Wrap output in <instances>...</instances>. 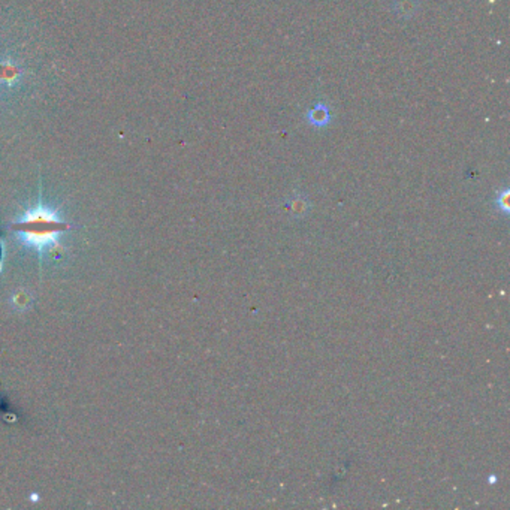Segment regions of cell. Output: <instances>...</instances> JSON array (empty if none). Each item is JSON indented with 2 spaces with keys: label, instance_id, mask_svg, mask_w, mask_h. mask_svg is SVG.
<instances>
[{
  "label": "cell",
  "instance_id": "obj_1",
  "mask_svg": "<svg viewBox=\"0 0 510 510\" xmlns=\"http://www.w3.org/2000/svg\"><path fill=\"white\" fill-rule=\"evenodd\" d=\"M15 231L27 235L33 241H48L54 233L69 229V224L56 220L47 211H35L26 217V220L16 223L12 227Z\"/></svg>",
  "mask_w": 510,
  "mask_h": 510
},
{
  "label": "cell",
  "instance_id": "obj_2",
  "mask_svg": "<svg viewBox=\"0 0 510 510\" xmlns=\"http://www.w3.org/2000/svg\"><path fill=\"white\" fill-rule=\"evenodd\" d=\"M305 119L314 128H326L331 123L329 106L325 102H317L313 108L307 111Z\"/></svg>",
  "mask_w": 510,
  "mask_h": 510
},
{
  "label": "cell",
  "instance_id": "obj_3",
  "mask_svg": "<svg viewBox=\"0 0 510 510\" xmlns=\"http://www.w3.org/2000/svg\"><path fill=\"white\" fill-rule=\"evenodd\" d=\"M20 75H21L20 71H15V72H12L10 75H6V77L0 78V84H2V81H6V82H10V84H12V82H15L16 78H20Z\"/></svg>",
  "mask_w": 510,
  "mask_h": 510
},
{
  "label": "cell",
  "instance_id": "obj_4",
  "mask_svg": "<svg viewBox=\"0 0 510 510\" xmlns=\"http://www.w3.org/2000/svg\"><path fill=\"white\" fill-rule=\"evenodd\" d=\"M0 250H2V246H0ZM0 259H2V257H0Z\"/></svg>",
  "mask_w": 510,
  "mask_h": 510
}]
</instances>
